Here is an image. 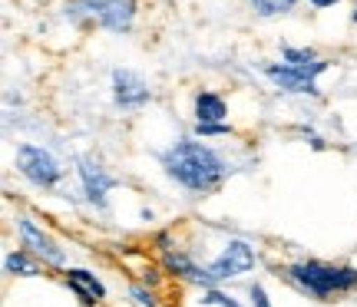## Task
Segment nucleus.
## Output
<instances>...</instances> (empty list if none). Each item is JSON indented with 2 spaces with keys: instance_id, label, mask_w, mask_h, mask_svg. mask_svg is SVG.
Masks as SVG:
<instances>
[{
  "instance_id": "obj_1",
  "label": "nucleus",
  "mask_w": 357,
  "mask_h": 307,
  "mask_svg": "<svg viewBox=\"0 0 357 307\" xmlns=\"http://www.w3.org/2000/svg\"><path fill=\"white\" fill-rule=\"evenodd\" d=\"M159 162L166 168V175L176 182L178 189L192 195H208L229 175V159L212 149L208 142H199L195 136L172 142L169 149L159 152Z\"/></svg>"
},
{
  "instance_id": "obj_2",
  "label": "nucleus",
  "mask_w": 357,
  "mask_h": 307,
  "mask_svg": "<svg viewBox=\"0 0 357 307\" xmlns=\"http://www.w3.org/2000/svg\"><path fill=\"white\" fill-rule=\"evenodd\" d=\"M281 278L291 284L294 291H301L305 297L314 301H328V297H341L357 291V268L351 265H331V261H294L281 271Z\"/></svg>"
},
{
  "instance_id": "obj_3",
  "label": "nucleus",
  "mask_w": 357,
  "mask_h": 307,
  "mask_svg": "<svg viewBox=\"0 0 357 307\" xmlns=\"http://www.w3.org/2000/svg\"><path fill=\"white\" fill-rule=\"evenodd\" d=\"M136 0H66L63 20L79 26H102L109 33H129L136 24Z\"/></svg>"
},
{
  "instance_id": "obj_4",
  "label": "nucleus",
  "mask_w": 357,
  "mask_h": 307,
  "mask_svg": "<svg viewBox=\"0 0 357 307\" xmlns=\"http://www.w3.org/2000/svg\"><path fill=\"white\" fill-rule=\"evenodd\" d=\"M13 166L24 175L33 189H43V192H53L60 182H63V166L60 159L43 149V145H33V142H20L17 152H13Z\"/></svg>"
},
{
  "instance_id": "obj_5",
  "label": "nucleus",
  "mask_w": 357,
  "mask_h": 307,
  "mask_svg": "<svg viewBox=\"0 0 357 307\" xmlns=\"http://www.w3.org/2000/svg\"><path fill=\"white\" fill-rule=\"evenodd\" d=\"M13 231H17V238H20V248H24V251H30L37 261H43L47 268H60V271L70 268V265H66V248L53 238L50 231L40 228L30 215H17V218H13Z\"/></svg>"
},
{
  "instance_id": "obj_6",
  "label": "nucleus",
  "mask_w": 357,
  "mask_h": 307,
  "mask_svg": "<svg viewBox=\"0 0 357 307\" xmlns=\"http://www.w3.org/2000/svg\"><path fill=\"white\" fill-rule=\"evenodd\" d=\"M328 70V60H318L311 66H291V63H268L265 77L271 79V86L291 96H321L318 77Z\"/></svg>"
},
{
  "instance_id": "obj_7",
  "label": "nucleus",
  "mask_w": 357,
  "mask_h": 307,
  "mask_svg": "<svg viewBox=\"0 0 357 307\" xmlns=\"http://www.w3.org/2000/svg\"><path fill=\"white\" fill-rule=\"evenodd\" d=\"M255 265H258L255 248L245 242V238H229V242L222 244V251H218L205 268H208V274L215 278V284H222V281H235V278L248 274Z\"/></svg>"
},
{
  "instance_id": "obj_8",
  "label": "nucleus",
  "mask_w": 357,
  "mask_h": 307,
  "mask_svg": "<svg viewBox=\"0 0 357 307\" xmlns=\"http://www.w3.org/2000/svg\"><path fill=\"white\" fill-rule=\"evenodd\" d=\"M77 179L86 205H93L96 212H106L109 208V192L119 185V179L109 175L100 159H93V155H77Z\"/></svg>"
},
{
  "instance_id": "obj_9",
  "label": "nucleus",
  "mask_w": 357,
  "mask_h": 307,
  "mask_svg": "<svg viewBox=\"0 0 357 307\" xmlns=\"http://www.w3.org/2000/svg\"><path fill=\"white\" fill-rule=\"evenodd\" d=\"M109 90H113L116 109H123V113H136V109H142L146 102L153 100L149 83H146L139 73H132V70H113Z\"/></svg>"
},
{
  "instance_id": "obj_10",
  "label": "nucleus",
  "mask_w": 357,
  "mask_h": 307,
  "mask_svg": "<svg viewBox=\"0 0 357 307\" xmlns=\"http://www.w3.org/2000/svg\"><path fill=\"white\" fill-rule=\"evenodd\" d=\"M162 268L172 274V278H178V281L185 284H195V288H218L215 278L208 274V268L205 265H199V261H192L185 251H172V248H166L162 251Z\"/></svg>"
},
{
  "instance_id": "obj_11",
  "label": "nucleus",
  "mask_w": 357,
  "mask_h": 307,
  "mask_svg": "<svg viewBox=\"0 0 357 307\" xmlns=\"http://www.w3.org/2000/svg\"><path fill=\"white\" fill-rule=\"evenodd\" d=\"M63 284L79 297L83 307H100L106 301V284L100 281V274H93L89 268H66Z\"/></svg>"
},
{
  "instance_id": "obj_12",
  "label": "nucleus",
  "mask_w": 357,
  "mask_h": 307,
  "mask_svg": "<svg viewBox=\"0 0 357 307\" xmlns=\"http://www.w3.org/2000/svg\"><path fill=\"white\" fill-rule=\"evenodd\" d=\"M192 116H195V123H225L229 106H225V100H222L218 93L199 90L195 100H192Z\"/></svg>"
},
{
  "instance_id": "obj_13",
  "label": "nucleus",
  "mask_w": 357,
  "mask_h": 307,
  "mask_svg": "<svg viewBox=\"0 0 357 307\" xmlns=\"http://www.w3.org/2000/svg\"><path fill=\"white\" fill-rule=\"evenodd\" d=\"M3 271H7L10 278H37L40 261L30 255V251L17 248V251H7V255H3Z\"/></svg>"
},
{
  "instance_id": "obj_14",
  "label": "nucleus",
  "mask_w": 357,
  "mask_h": 307,
  "mask_svg": "<svg viewBox=\"0 0 357 307\" xmlns=\"http://www.w3.org/2000/svg\"><path fill=\"white\" fill-rule=\"evenodd\" d=\"M248 7H252V13H258V17H281V13H291L294 7H298V0H248Z\"/></svg>"
},
{
  "instance_id": "obj_15",
  "label": "nucleus",
  "mask_w": 357,
  "mask_h": 307,
  "mask_svg": "<svg viewBox=\"0 0 357 307\" xmlns=\"http://www.w3.org/2000/svg\"><path fill=\"white\" fill-rule=\"evenodd\" d=\"M321 56L311 47H281V63H291V66H311L318 63Z\"/></svg>"
},
{
  "instance_id": "obj_16",
  "label": "nucleus",
  "mask_w": 357,
  "mask_h": 307,
  "mask_svg": "<svg viewBox=\"0 0 357 307\" xmlns=\"http://www.w3.org/2000/svg\"><path fill=\"white\" fill-rule=\"evenodd\" d=\"M199 304L202 307H242L231 294L225 291H218V288H205L202 294H199Z\"/></svg>"
},
{
  "instance_id": "obj_17",
  "label": "nucleus",
  "mask_w": 357,
  "mask_h": 307,
  "mask_svg": "<svg viewBox=\"0 0 357 307\" xmlns=\"http://www.w3.org/2000/svg\"><path fill=\"white\" fill-rule=\"evenodd\" d=\"M192 132H195V139H215V136H231L235 129L229 123H195Z\"/></svg>"
},
{
  "instance_id": "obj_18",
  "label": "nucleus",
  "mask_w": 357,
  "mask_h": 307,
  "mask_svg": "<svg viewBox=\"0 0 357 307\" xmlns=\"http://www.w3.org/2000/svg\"><path fill=\"white\" fill-rule=\"evenodd\" d=\"M129 297H132L139 307H159L155 291H153V288H146V284H129Z\"/></svg>"
},
{
  "instance_id": "obj_19",
  "label": "nucleus",
  "mask_w": 357,
  "mask_h": 307,
  "mask_svg": "<svg viewBox=\"0 0 357 307\" xmlns=\"http://www.w3.org/2000/svg\"><path fill=\"white\" fill-rule=\"evenodd\" d=\"M298 132H301V139H305L314 152H324V149H328V139H324V136H318L311 126H298Z\"/></svg>"
},
{
  "instance_id": "obj_20",
  "label": "nucleus",
  "mask_w": 357,
  "mask_h": 307,
  "mask_svg": "<svg viewBox=\"0 0 357 307\" xmlns=\"http://www.w3.org/2000/svg\"><path fill=\"white\" fill-rule=\"evenodd\" d=\"M307 3H311L314 10H328V7H337L341 0H307Z\"/></svg>"
},
{
  "instance_id": "obj_21",
  "label": "nucleus",
  "mask_w": 357,
  "mask_h": 307,
  "mask_svg": "<svg viewBox=\"0 0 357 307\" xmlns=\"http://www.w3.org/2000/svg\"><path fill=\"white\" fill-rule=\"evenodd\" d=\"M351 20H354V24H357V3H354V13H351Z\"/></svg>"
},
{
  "instance_id": "obj_22",
  "label": "nucleus",
  "mask_w": 357,
  "mask_h": 307,
  "mask_svg": "<svg viewBox=\"0 0 357 307\" xmlns=\"http://www.w3.org/2000/svg\"><path fill=\"white\" fill-rule=\"evenodd\" d=\"M37 3H50V0H37Z\"/></svg>"
}]
</instances>
